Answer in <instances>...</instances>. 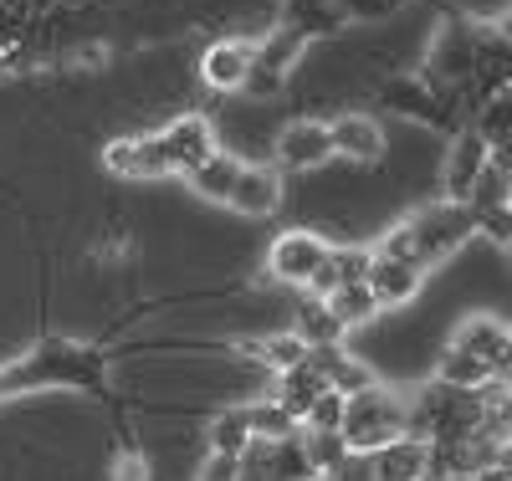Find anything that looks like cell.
<instances>
[{"mask_svg": "<svg viewBox=\"0 0 512 481\" xmlns=\"http://www.w3.org/2000/svg\"><path fill=\"white\" fill-rule=\"evenodd\" d=\"M338 435L349 441L354 456H369L379 446L400 441V435H410V405H400L395 395H384V389H364V395H349L344 400V425H338Z\"/></svg>", "mask_w": 512, "mask_h": 481, "instance_id": "cell-1", "label": "cell"}, {"mask_svg": "<svg viewBox=\"0 0 512 481\" xmlns=\"http://www.w3.org/2000/svg\"><path fill=\"white\" fill-rule=\"evenodd\" d=\"M487 134L482 128H461V134L451 139L446 159H441V200L446 205H472L482 174H487Z\"/></svg>", "mask_w": 512, "mask_h": 481, "instance_id": "cell-2", "label": "cell"}, {"mask_svg": "<svg viewBox=\"0 0 512 481\" xmlns=\"http://www.w3.org/2000/svg\"><path fill=\"white\" fill-rule=\"evenodd\" d=\"M328 251H333V246H328L323 236H313V231H287V236H277L272 251H267V272H272L277 282H287V287H313V277L323 272Z\"/></svg>", "mask_w": 512, "mask_h": 481, "instance_id": "cell-3", "label": "cell"}, {"mask_svg": "<svg viewBox=\"0 0 512 481\" xmlns=\"http://www.w3.org/2000/svg\"><path fill=\"white\" fill-rule=\"evenodd\" d=\"M159 149H164L169 174H185L190 180V174L216 154V128H210V118H200V113H185L169 128H159Z\"/></svg>", "mask_w": 512, "mask_h": 481, "instance_id": "cell-4", "label": "cell"}, {"mask_svg": "<svg viewBox=\"0 0 512 481\" xmlns=\"http://www.w3.org/2000/svg\"><path fill=\"white\" fill-rule=\"evenodd\" d=\"M251 62H256V41L251 36H221V41L205 47L200 77H205V87H216V93H241Z\"/></svg>", "mask_w": 512, "mask_h": 481, "instance_id": "cell-5", "label": "cell"}, {"mask_svg": "<svg viewBox=\"0 0 512 481\" xmlns=\"http://www.w3.org/2000/svg\"><path fill=\"white\" fill-rule=\"evenodd\" d=\"M333 159V139L323 118H292L277 134V169H318Z\"/></svg>", "mask_w": 512, "mask_h": 481, "instance_id": "cell-6", "label": "cell"}, {"mask_svg": "<svg viewBox=\"0 0 512 481\" xmlns=\"http://www.w3.org/2000/svg\"><path fill=\"white\" fill-rule=\"evenodd\" d=\"M328 139H333V159H349V164H379L384 159V128L369 113H338L328 123Z\"/></svg>", "mask_w": 512, "mask_h": 481, "instance_id": "cell-7", "label": "cell"}, {"mask_svg": "<svg viewBox=\"0 0 512 481\" xmlns=\"http://www.w3.org/2000/svg\"><path fill=\"white\" fill-rule=\"evenodd\" d=\"M364 287H369V297L379 302V308H400V302H410L425 287V267L400 261V256H374L369 272H364Z\"/></svg>", "mask_w": 512, "mask_h": 481, "instance_id": "cell-8", "label": "cell"}, {"mask_svg": "<svg viewBox=\"0 0 512 481\" xmlns=\"http://www.w3.org/2000/svg\"><path fill=\"white\" fill-rule=\"evenodd\" d=\"M226 205H231L236 215H251V221L272 215V210L282 205V169H272V164H241Z\"/></svg>", "mask_w": 512, "mask_h": 481, "instance_id": "cell-9", "label": "cell"}, {"mask_svg": "<svg viewBox=\"0 0 512 481\" xmlns=\"http://www.w3.org/2000/svg\"><path fill=\"white\" fill-rule=\"evenodd\" d=\"M369 471L374 481H420L431 471V446L415 441V435H400V441L369 451Z\"/></svg>", "mask_w": 512, "mask_h": 481, "instance_id": "cell-10", "label": "cell"}, {"mask_svg": "<svg viewBox=\"0 0 512 481\" xmlns=\"http://www.w3.org/2000/svg\"><path fill=\"white\" fill-rule=\"evenodd\" d=\"M205 441H210V456H236V461H241V456L251 451V441H256V435H251V405L221 410L216 420H210Z\"/></svg>", "mask_w": 512, "mask_h": 481, "instance_id": "cell-11", "label": "cell"}, {"mask_svg": "<svg viewBox=\"0 0 512 481\" xmlns=\"http://www.w3.org/2000/svg\"><path fill=\"white\" fill-rule=\"evenodd\" d=\"M292 333L303 338L308 348H338L349 328L328 313V302H323V297H308L303 308H297V328H292Z\"/></svg>", "mask_w": 512, "mask_h": 481, "instance_id": "cell-12", "label": "cell"}, {"mask_svg": "<svg viewBox=\"0 0 512 481\" xmlns=\"http://www.w3.org/2000/svg\"><path fill=\"white\" fill-rule=\"evenodd\" d=\"M236 174H241V159H236V154H221V149H216V154H210V159H205V164H200V169L190 174V185H195V190H200L205 200L226 205V200H231V185H236Z\"/></svg>", "mask_w": 512, "mask_h": 481, "instance_id": "cell-13", "label": "cell"}, {"mask_svg": "<svg viewBox=\"0 0 512 481\" xmlns=\"http://www.w3.org/2000/svg\"><path fill=\"white\" fill-rule=\"evenodd\" d=\"M303 47H308V36H303V31L277 26V31H267V36H256V62L287 77V72H292V62L303 57Z\"/></svg>", "mask_w": 512, "mask_h": 481, "instance_id": "cell-14", "label": "cell"}, {"mask_svg": "<svg viewBox=\"0 0 512 481\" xmlns=\"http://www.w3.org/2000/svg\"><path fill=\"white\" fill-rule=\"evenodd\" d=\"M349 456H354V451H349V441H344L338 430H308V435H303V461H308L313 476H333Z\"/></svg>", "mask_w": 512, "mask_h": 481, "instance_id": "cell-15", "label": "cell"}, {"mask_svg": "<svg viewBox=\"0 0 512 481\" xmlns=\"http://www.w3.org/2000/svg\"><path fill=\"white\" fill-rule=\"evenodd\" d=\"M323 302H328V313H333L338 323H344V328H364V323L379 313V302L369 297V287H364V282H344V287H333Z\"/></svg>", "mask_w": 512, "mask_h": 481, "instance_id": "cell-16", "label": "cell"}, {"mask_svg": "<svg viewBox=\"0 0 512 481\" xmlns=\"http://www.w3.org/2000/svg\"><path fill=\"white\" fill-rule=\"evenodd\" d=\"M436 374H441V389H466V395H477L482 384H492V369L472 354H461V348H446Z\"/></svg>", "mask_w": 512, "mask_h": 481, "instance_id": "cell-17", "label": "cell"}, {"mask_svg": "<svg viewBox=\"0 0 512 481\" xmlns=\"http://www.w3.org/2000/svg\"><path fill=\"white\" fill-rule=\"evenodd\" d=\"M256 354H262V364L267 369H277V374H292V369H303L308 359H313V348L297 338V333H272V338H262V343H251Z\"/></svg>", "mask_w": 512, "mask_h": 481, "instance_id": "cell-18", "label": "cell"}, {"mask_svg": "<svg viewBox=\"0 0 512 481\" xmlns=\"http://www.w3.org/2000/svg\"><path fill=\"white\" fill-rule=\"evenodd\" d=\"M251 435L256 441H297V420L272 400V405H251Z\"/></svg>", "mask_w": 512, "mask_h": 481, "instance_id": "cell-19", "label": "cell"}, {"mask_svg": "<svg viewBox=\"0 0 512 481\" xmlns=\"http://www.w3.org/2000/svg\"><path fill=\"white\" fill-rule=\"evenodd\" d=\"M303 425H308V430H338V425H344V395H333V389H323V395L308 405Z\"/></svg>", "mask_w": 512, "mask_h": 481, "instance_id": "cell-20", "label": "cell"}, {"mask_svg": "<svg viewBox=\"0 0 512 481\" xmlns=\"http://www.w3.org/2000/svg\"><path fill=\"white\" fill-rule=\"evenodd\" d=\"M282 72H272V67H262V62H251V72H246V82H241V93H251V98H277L282 93Z\"/></svg>", "mask_w": 512, "mask_h": 481, "instance_id": "cell-21", "label": "cell"}, {"mask_svg": "<svg viewBox=\"0 0 512 481\" xmlns=\"http://www.w3.org/2000/svg\"><path fill=\"white\" fill-rule=\"evenodd\" d=\"M236 476H241V461L236 456H210L205 471H200V481H236Z\"/></svg>", "mask_w": 512, "mask_h": 481, "instance_id": "cell-22", "label": "cell"}, {"mask_svg": "<svg viewBox=\"0 0 512 481\" xmlns=\"http://www.w3.org/2000/svg\"><path fill=\"white\" fill-rule=\"evenodd\" d=\"M492 31H497V36L507 41V47H512V6H507V11L497 16V26H492Z\"/></svg>", "mask_w": 512, "mask_h": 481, "instance_id": "cell-23", "label": "cell"}, {"mask_svg": "<svg viewBox=\"0 0 512 481\" xmlns=\"http://www.w3.org/2000/svg\"><path fill=\"white\" fill-rule=\"evenodd\" d=\"M420 481H451V476H446V471H436V466H431V471H425V476H420Z\"/></svg>", "mask_w": 512, "mask_h": 481, "instance_id": "cell-24", "label": "cell"}, {"mask_svg": "<svg viewBox=\"0 0 512 481\" xmlns=\"http://www.w3.org/2000/svg\"><path fill=\"white\" fill-rule=\"evenodd\" d=\"M303 481H328V476H303Z\"/></svg>", "mask_w": 512, "mask_h": 481, "instance_id": "cell-25", "label": "cell"}, {"mask_svg": "<svg viewBox=\"0 0 512 481\" xmlns=\"http://www.w3.org/2000/svg\"><path fill=\"white\" fill-rule=\"evenodd\" d=\"M507 205H512V200H507Z\"/></svg>", "mask_w": 512, "mask_h": 481, "instance_id": "cell-26", "label": "cell"}]
</instances>
